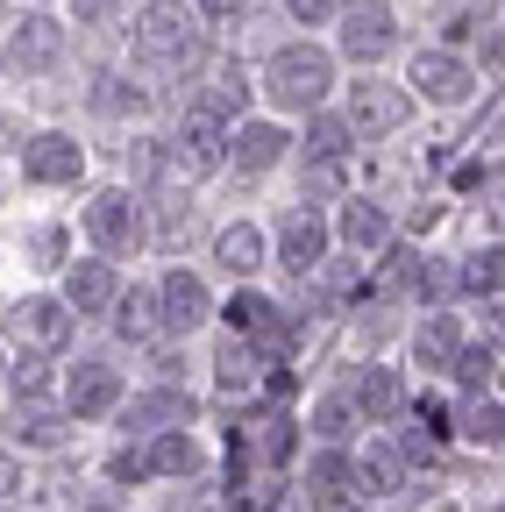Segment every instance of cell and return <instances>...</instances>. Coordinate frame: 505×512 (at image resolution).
Masks as SVG:
<instances>
[{
  "label": "cell",
  "instance_id": "7c38bea8",
  "mask_svg": "<svg viewBox=\"0 0 505 512\" xmlns=\"http://www.w3.org/2000/svg\"><path fill=\"white\" fill-rule=\"evenodd\" d=\"M392 235H399V221H392L385 200H370V192H342V207H335V249H349V256H385Z\"/></svg>",
  "mask_w": 505,
  "mask_h": 512
},
{
  "label": "cell",
  "instance_id": "d6a6232c",
  "mask_svg": "<svg viewBox=\"0 0 505 512\" xmlns=\"http://www.w3.org/2000/svg\"><path fill=\"white\" fill-rule=\"evenodd\" d=\"M356 420H363V413H356V399H349V392H328L321 406H313V420H306V434H328V441H342V434H349Z\"/></svg>",
  "mask_w": 505,
  "mask_h": 512
},
{
  "label": "cell",
  "instance_id": "ffe728a7",
  "mask_svg": "<svg viewBox=\"0 0 505 512\" xmlns=\"http://www.w3.org/2000/svg\"><path fill=\"white\" fill-rule=\"evenodd\" d=\"M463 349H470V335H463L456 313H427L420 328H413V363H420V377H449Z\"/></svg>",
  "mask_w": 505,
  "mask_h": 512
},
{
  "label": "cell",
  "instance_id": "f6af8a7d",
  "mask_svg": "<svg viewBox=\"0 0 505 512\" xmlns=\"http://www.w3.org/2000/svg\"><path fill=\"white\" fill-rule=\"evenodd\" d=\"M484 512H505V505H484Z\"/></svg>",
  "mask_w": 505,
  "mask_h": 512
},
{
  "label": "cell",
  "instance_id": "ee69618b",
  "mask_svg": "<svg viewBox=\"0 0 505 512\" xmlns=\"http://www.w3.org/2000/svg\"><path fill=\"white\" fill-rule=\"evenodd\" d=\"M0 377H8V356H0Z\"/></svg>",
  "mask_w": 505,
  "mask_h": 512
},
{
  "label": "cell",
  "instance_id": "ab89813d",
  "mask_svg": "<svg viewBox=\"0 0 505 512\" xmlns=\"http://www.w3.org/2000/svg\"><path fill=\"white\" fill-rule=\"evenodd\" d=\"M114 8H121V0H72V15H79V22H107Z\"/></svg>",
  "mask_w": 505,
  "mask_h": 512
},
{
  "label": "cell",
  "instance_id": "9a60e30c",
  "mask_svg": "<svg viewBox=\"0 0 505 512\" xmlns=\"http://www.w3.org/2000/svg\"><path fill=\"white\" fill-rule=\"evenodd\" d=\"M121 292H129V285H121V271H114V256H86V264H79V256H72V264H65V299H72V313L79 320H100V313H114L121 306Z\"/></svg>",
  "mask_w": 505,
  "mask_h": 512
},
{
  "label": "cell",
  "instance_id": "8992f818",
  "mask_svg": "<svg viewBox=\"0 0 505 512\" xmlns=\"http://www.w3.org/2000/svg\"><path fill=\"white\" fill-rule=\"evenodd\" d=\"M406 86H413L427 107H470V100L484 93L477 64L456 57V50H413V57H406Z\"/></svg>",
  "mask_w": 505,
  "mask_h": 512
},
{
  "label": "cell",
  "instance_id": "2e32d148",
  "mask_svg": "<svg viewBox=\"0 0 505 512\" xmlns=\"http://www.w3.org/2000/svg\"><path fill=\"white\" fill-rule=\"evenodd\" d=\"M121 434H164V427H193V392H178V384H157V392H136V399H121Z\"/></svg>",
  "mask_w": 505,
  "mask_h": 512
},
{
  "label": "cell",
  "instance_id": "e575fe53",
  "mask_svg": "<svg viewBox=\"0 0 505 512\" xmlns=\"http://www.w3.org/2000/svg\"><path fill=\"white\" fill-rule=\"evenodd\" d=\"M164 171H171V143L136 136V143H129V178H136V185H150V178H164Z\"/></svg>",
  "mask_w": 505,
  "mask_h": 512
},
{
  "label": "cell",
  "instance_id": "6da1fadb",
  "mask_svg": "<svg viewBox=\"0 0 505 512\" xmlns=\"http://www.w3.org/2000/svg\"><path fill=\"white\" fill-rule=\"evenodd\" d=\"M328 93H335V57L321 43H278L264 57V100L278 114H299L306 121L313 107H328Z\"/></svg>",
  "mask_w": 505,
  "mask_h": 512
},
{
  "label": "cell",
  "instance_id": "836d02e7",
  "mask_svg": "<svg viewBox=\"0 0 505 512\" xmlns=\"http://www.w3.org/2000/svg\"><path fill=\"white\" fill-rule=\"evenodd\" d=\"M143 86H129V79H114V72H100V86H93V107L100 114H143Z\"/></svg>",
  "mask_w": 505,
  "mask_h": 512
},
{
  "label": "cell",
  "instance_id": "74e56055",
  "mask_svg": "<svg viewBox=\"0 0 505 512\" xmlns=\"http://www.w3.org/2000/svg\"><path fill=\"white\" fill-rule=\"evenodd\" d=\"M285 15H292V22H306V29H321V22H335V15H342V0H285Z\"/></svg>",
  "mask_w": 505,
  "mask_h": 512
},
{
  "label": "cell",
  "instance_id": "cb8c5ba5",
  "mask_svg": "<svg viewBox=\"0 0 505 512\" xmlns=\"http://www.w3.org/2000/svg\"><path fill=\"white\" fill-rule=\"evenodd\" d=\"M15 441L22 448H43V456H50V448H65L72 434H79V413L72 406H43V399H15Z\"/></svg>",
  "mask_w": 505,
  "mask_h": 512
},
{
  "label": "cell",
  "instance_id": "5b68a950",
  "mask_svg": "<svg viewBox=\"0 0 505 512\" xmlns=\"http://www.w3.org/2000/svg\"><path fill=\"white\" fill-rule=\"evenodd\" d=\"M8 328H15V342H22L29 356H65L72 335H79V313H72L65 292H29V299H15Z\"/></svg>",
  "mask_w": 505,
  "mask_h": 512
},
{
  "label": "cell",
  "instance_id": "e0dca14e",
  "mask_svg": "<svg viewBox=\"0 0 505 512\" xmlns=\"http://www.w3.org/2000/svg\"><path fill=\"white\" fill-rule=\"evenodd\" d=\"M299 434H306V427H299V420H292L285 406H257V413L242 420L235 448H242V456H257V463H271V470H278V463H292V456H299Z\"/></svg>",
  "mask_w": 505,
  "mask_h": 512
},
{
  "label": "cell",
  "instance_id": "4fadbf2b",
  "mask_svg": "<svg viewBox=\"0 0 505 512\" xmlns=\"http://www.w3.org/2000/svg\"><path fill=\"white\" fill-rule=\"evenodd\" d=\"M157 306H164V335H200L207 320H221L207 278H200V271H185V264H171V271L157 278Z\"/></svg>",
  "mask_w": 505,
  "mask_h": 512
},
{
  "label": "cell",
  "instance_id": "f35d334b",
  "mask_svg": "<svg viewBox=\"0 0 505 512\" xmlns=\"http://www.w3.org/2000/svg\"><path fill=\"white\" fill-rule=\"evenodd\" d=\"M15 491H22V456L0 448V498H15Z\"/></svg>",
  "mask_w": 505,
  "mask_h": 512
},
{
  "label": "cell",
  "instance_id": "60d3db41",
  "mask_svg": "<svg viewBox=\"0 0 505 512\" xmlns=\"http://www.w3.org/2000/svg\"><path fill=\"white\" fill-rule=\"evenodd\" d=\"M484 335H491V349H498V356H505V292H498V299H491V328H484Z\"/></svg>",
  "mask_w": 505,
  "mask_h": 512
},
{
  "label": "cell",
  "instance_id": "7402d4cb",
  "mask_svg": "<svg viewBox=\"0 0 505 512\" xmlns=\"http://www.w3.org/2000/svg\"><path fill=\"white\" fill-rule=\"evenodd\" d=\"M65 406L79 413V420H107V413H121V370L114 363H79L72 377H65Z\"/></svg>",
  "mask_w": 505,
  "mask_h": 512
},
{
  "label": "cell",
  "instance_id": "44dd1931",
  "mask_svg": "<svg viewBox=\"0 0 505 512\" xmlns=\"http://www.w3.org/2000/svg\"><path fill=\"white\" fill-rule=\"evenodd\" d=\"M349 477H356V498H392V491H406L399 441H363V448H349Z\"/></svg>",
  "mask_w": 505,
  "mask_h": 512
},
{
  "label": "cell",
  "instance_id": "83f0119b",
  "mask_svg": "<svg viewBox=\"0 0 505 512\" xmlns=\"http://www.w3.org/2000/svg\"><path fill=\"white\" fill-rule=\"evenodd\" d=\"M150 463H157V477H193L207 463V448L193 427H164V434H150Z\"/></svg>",
  "mask_w": 505,
  "mask_h": 512
},
{
  "label": "cell",
  "instance_id": "9c48e42d",
  "mask_svg": "<svg viewBox=\"0 0 505 512\" xmlns=\"http://www.w3.org/2000/svg\"><path fill=\"white\" fill-rule=\"evenodd\" d=\"M228 164V121L221 114H207V107H185V121H178V136H171V178H214Z\"/></svg>",
  "mask_w": 505,
  "mask_h": 512
},
{
  "label": "cell",
  "instance_id": "d4e9b609",
  "mask_svg": "<svg viewBox=\"0 0 505 512\" xmlns=\"http://www.w3.org/2000/svg\"><path fill=\"white\" fill-rule=\"evenodd\" d=\"M349 399H356L363 420H399V413H406V377H399L392 363H363V370L349 377Z\"/></svg>",
  "mask_w": 505,
  "mask_h": 512
},
{
  "label": "cell",
  "instance_id": "484cf974",
  "mask_svg": "<svg viewBox=\"0 0 505 512\" xmlns=\"http://www.w3.org/2000/svg\"><path fill=\"white\" fill-rule=\"evenodd\" d=\"M449 256H434V249H392V271H385V285L392 292H420V299H441L456 285V271H441Z\"/></svg>",
  "mask_w": 505,
  "mask_h": 512
},
{
  "label": "cell",
  "instance_id": "4dcf8cb0",
  "mask_svg": "<svg viewBox=\"0 0 505 512\" xmlns=\"http://www.w3.org/2000/svg\"><path fill=\"white\" fill-rule=\"evenodd\" d=\"M299 150H306V157H349V150H356V128H349V114L313 107V114H306V136H299Z\"/></svg>",
  "mask_w": 505,
  "mask_h": 512
},
{
  "label": "cell",
  "instance_id": "603a6c76",
  "mask_svg": "<svg viewBox=\"0 0 505 512\" xmlns=\"http://www.w3.org/2000/svg\"><path fill=\"white\" fill-rule=\"evenodd\" d=\"M349 491H356V477H349V448H313V463H306V512H342L349 505Z\"/></svg>",
  "mask_w": 505,
  "mask_h": 512
},
{
  "label": "cell",
  "instance_id": "5bb4252c",
  "mask_svg": "<svg viewBox=\"0 0 505 512\" xmlns=\"http://www.w3.org/2000/svg\"><path fill=\"white\" fill-rule=\"evenodd\" d=\"M285 157H292V128H285V121L257 114V121H235V128H228V164H235L242 178H264V171H278Z\"/></svg>",
  "mask_w": 505,
  "mask_h": 512
},
{
  "label": "cell",
  "instance_id": "b9f144b4",
  "mask_svg": "<svg viewBox=\"0 0 505 512\" xmlns=\"http://www.w3.org/2000/svg\"><path fill=\"white\" fill-rule=\"evenodd\" d=\"M200 8H207L214 22H228V15H242V8H249V0H200Z\"/></svg>",
  "mask_w": 505,
  "mask_h": 512
},
{
  "label": "cell",
  "instance_id": "4316f807",
  "mask_svg": "<svg viewBox=\"0 0 505 512\" xmlns=\"http://www.w3.org/2000/svg\"><path fill=\"white\" fill-rule=\"evenodd\" d=\"M214 384H221V392H257V384H264V349L228 335L221 356H214Z\"/></svg>",
  "mask_w": 505,
  "mask_h": 512
},
{
  "label": "cell",
  "instance_id": "7bdbcfd3",
  "mask_svg": "<svg viewBox=\"0 0 505 512\" xmlns=\"http://www.w3.org/2000/svg\"><path fill=\"white\" fill-rule=\"evenodd\" d=\"M22 8H50V0H22Z\"/></svg>",
  "mask_w": 505,
  "mask_h": 512
},
{
  "label": "cell",
  "instance_id": "277c9868",
  "mask_svg": "<svg viewBox=\"0 0 505 512\" xmlns=\"http://www.w3.org/2000/svg\"><path fill=\"white\" fill-rule=\"evenodd\" d=\"M328 249H335V221L313 207V200H299L278 221V235H271V264L292 271V278H321L328 271Z\"/></svg>",
  "mask_w": 505,
  "mask_h": 512
},
{
  "label": "cell",
  "instance_id": "7a4b0ae2",
  "mask_svg": "<svg viewBox=\"0 0 505 512\" xmlns=\"http://www.w3.org/2000/svg\"><path fill=\"white\" fill-rule=\"evenodd\" d=\"M79 228H86V242L100 249V256H143L157 235H150V207H143V192H129V185H100L93 200L79 207Z\"/></svg>",
  "mask_w": 505,
  "mask_h": 512
},
{
  "label": "cell",
  "instance_id": "d6986e66",
  "mask_svg": "<svg viewBox=\"0 0 505 512\" xmlns=\"http://www.w3.org/2000/svg\"><path fill=\"white\" fill-rule=\"evenodd\" d=\"M214 264H221L235 285H257V278L271 271V235H264L257 221H228V228L214 235Z\"/></svg>",
  "mask_w": 505,
  "mask_h": 512
},
{
  "label": "cell",
  "instance_id": "30bf717a",
  "mask_svg": "<svg viewBox=\"0 0 505 512\" xmlns=\"http://www.w3.org/2000/svg\"><path fill=\"white\" fill-rule=\"evenodd\" d=\"M221 320H228V335H242V342H257L264 356H285L292 342H299V328H292V313L271 299V292H257V285H242L228 306H221Z\"/></svg>",
  "mask_w": 505,
  "mask_h": 512
},
{
  "label": "cell",
  "instance_id": "d590c367",
  "mask_svg": "<svg viewBox=\"0 0 505 512\" xmlns=\"http://www.w3.org/2000/svg\"><path fill=\"white\" fill-rule=\"evenodd\" d=\"M8 384H15V399H43L50 392V356H29L22 349V363L8 370Z\"/></svg>",
  "mask_w": 505,
  "mask_h": 512
},
{
  "label": "cell",
  "instance_id": "1f68e13d",
  "mask_svg": "<svg viewBox=\"0 0 505 512\" xmlns=\"http://www.w3.org/2000/svg\"><path fill=\"white\" fill-rule=\"evenodd\" d=\"M456 285H463V292H477V299H498V292H505V242L470 249L463 264H456Z\"/></svg>",
  "mask_w": 505,
  "mask_h": 512
},
{
  "label": "cell",
  "instance_id": "f546056e",
  "mask_svg": "<svg viewBox=\"0 0 505 512\" xmlns=\"http://www.w3.org/2000/svg\"><path fill=\"white\" fill-rule=\"evenodd\" d=\"M193 107H207V114H221V121H235V114L249 107L235 57H221V64H214V79H200V86H193Z\"/></svg>",
  "mask_w": 505,
  "mask_h": 512
},
{
  "label": "cell",
  "instance_id": "ba28073f",
  "mask_svg": "<svg viewBox=\"0 0 505 512\" xmlns=\"http://www.w3.org/2000/svg\"><path fill=\"white\" fill-rule=\"evenodd\" d=\"M342 114H349V128H356V143H385V136H399V128L413 121V86H392V79H356Z\"/></svg>",
  "mask_w": 505,
  "mask_h": 512
},
{
  "label": "cell",
  "instance_id": "8d00e7d4",
  "mask_svg": "<svg viewBox=\"0 0 505 512\" xmlns=\"http://www.w3.org/2000/svg\"><path fill=\"white\" fill-rule=\"evenodd\" d=\"M29 256H36L43 271H65V264H72V256H65V228H36V235H29Z\"/></svg>",
  "mask_w": 505,
  "mask_h": 512
},
{
  "label": "cell",
  "instance_id": "f1b7e54d",
  "mask_svg": "<svg viewBox=\"0 0 505 512\" xmlns=\"http://www.w3.org/2000/svg\"><path fill=\"white\" fill-rule=\"evenodd\" d=\"M114 328H121V342H136V349L164 342V306H157V292H121Z\"/></svg>",
  "mask_w": 505,
  "mask_h": 512
},
{
  "label": "cell",
  "instance_id": "ac0fdd59",
  "mask_svg": "<svg viewBox=\"0 0 505 512\" xmlns=\"http://www.w3.org/2000/svg\"><path fill=\"white\" fill-rule=\"evenodd\" d=\"M392 43H399V22H392L385 0H356V8L342 15V57L377 64V57H392Z\"/></svg>",
  "mask_w": 505,
  "mask_h": 512
},
{
  "label": "cell",
  "instance_id": "8fae6325",
  "mask_svg": "<svg viewBox=\"0 0 505 512\" xmlns=\"http://www.w3.org/2000/svg\"><path fill=\"white\" fill-rule=\"evenodd\" d=\"M22 178L43 185V192H65L86 178V143L65 136V128H36V136L22 143Z\"/></svg>",
  "mask_w": 505,
  "mask_h": 512
},
{
  "label": "cell",
  "instance_id": "bcb514c9",
  "mask_svg": "<svg viewBox=\"0 0 505 512\" xmlns=\"http://www.w3.org/2000/svg\"><path fill=\"white\" fill-rule=\"evenodd\" d=\"M0 192H8V178H0Z\"/></svg>",
  "mask_w": 505,
  "mask_h": 512
},
{
  "label": "cell",
  "instance_id": "52a82bcc",
  "mask_svg": "<svg viewBox=\"0 0 505 512\" xmlns=\"http://www.w3.org/2000/svg\"><path fill=\"white\" fill-rule=\"evenodd\" d=\"M0 64H8V72H22V79L57 72V64H65V22L43 15V8L15 15V22H8V36H0Z\"/></svg>",
  "mask_w": 505,
  "mask_h": 512
},
{
  "label": "cell",
  "instance_id": "3957f363",
  "mask_svg": "<svg viewBox=\"0 0 505 512\" xmlns=\"http://www.w3.org/2000/svg\"><path fill=\"white\" fill-rule=\"evenodd\" d=\"M136 57L157 64V72H200L207 50H200V15L178 8V0H150L136 15Z\"/></svg>",
  "mask_w": 505,
  "mask_h": 512
}]
</instances>
